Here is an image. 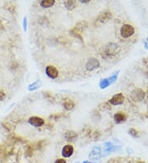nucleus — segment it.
<instances>
[{
    "label": "nucleus",
    "mask_w": 148,
    "mask_h": 163,
    "mask_svg": "<svg viewBox=\"0 0 148 163\" xmlns=\"http://www.w3.org/2000/svg\"><path fill=\"white\" fill-rule=\"evenodd\" d=\"M120 32H121V35L123 37L128 38V37H130V36L133 35V33H134V28L131 25H129V24H125V25L122 26L121 30H120Z\"/></svg>",
    "instance_id": "f257e3e1"
},
{
    "label": "nucleus",
    "mask_w": 148,
    "mask_h": 163,
    "mask_svg": "<svg viewBox=\"0 0 148 163\" xmlns=\"http://www.w3.org/2000/svg\"><path fill=\"white\" fill-rule=\"evenodd\" d=\"M45 73L46 75L52 79H57L58 76H59V70L56 69L54 66L52 65L47 66L45 69Z\"/></svg>",
    "instance_id": "f03ea898"
},
{
    "label": "nucleus",
    "mask_w": 148,
    "mask_h": 163,
    "mask_svg": "<svg viewBox=\"0 0 148 163\" xmlns=\"http://www.w3.org/2000/svg\"><path fill=\"white\" fill-rule=\"evenodd\" d=\"M28 122L30 125H32L34 127L38 128L41 127L45 124V120H43L42 118L38 117V116H32L28 120Z\"/></svg>",
    "instance_id": "7ed1b4c3"
},
{
    "label": "nucleus",
    "mask_w": 148,
    "mask_h": 163,
    "mask_svg": "<svg viewBox=\"0 0 148 163\" xmlns=\"http://www.w3.org/2000/svg\"><path fill=\"white\" fill-rule=\"evenodd\" d=\"M99 66H100V62L98 61V59H95V58H91L86 63V68L89 71H92L94 69H97Z\"/></svg>",
    "instance_id": "20e7f679"
},
{
    "label": "nucleus",
    "mask_w": 148,
    "mask_h": 163,
    "mask_svg": "<svg viewBox=\"0 0 148 163\" xmlns=\"http://www.w3.org/2000/svg\"><path fill=\"white\" fill-rule=\"evenodd\" d=\"M74 153V148L71 144H68L65 145L62 147V156L65 158H68V157H72V154Z\"/></svg>",
    "instance_id": "39448f33"
},
{
    "label": "nucleus",
    "mask_w": 148,
    "mask_h": 163,
    "mask_svg": "<svg viewBox=\"0 0 148 163\" xmlns=\"http://www.w3.org/2000/svg\"><path fill=\"white\" fill-rule=\"evenodd\" d=\"M124 101V96H123V94L119 93V94L115 95L113 97L109 100V102L111 103L112 105H119L122 104Z\"/></svg>",
    "instance_id": "423d86ee"
},
{
    "label": "nucleus",
    "mask_w": 148,
    "mask_h": 163,
    "mask_svg": "<svg viewBox=\"0 0 148 163\" xmlns=\"http://www.w3.org/2000/svg\"><path fill=\"white\" fill-rule=\"evenodd\" d=\"M101 157V154H100V149L99 147H95L93 148V150L91 152V153L89 154V158L91 160L96 161L99 160Z\"/></svg>",
    "instance_id": "0eeeda50"
},
{
    "label": "nucleus",
    "mask_w": 148,
    "mask_h": 163,
    "mask_svg": "<svg viewBox=\"0 0 148 163\" xmlns=\"http://www.w3.org/2000/svg\"><path fill=\"white\" fill-rule=\"evenodd\" d=\"M135 91L137 93H135L134 91H132V98L134 101H141L144 98V92L141 91V90H140V89H137V90H135Z\"/></svg>",
    "instance_id": "6e6552de"
},
{
    "label": "nucleus",
    "mask_w": 148,
    "mask_h": 163,
    "mask_svg": "<svg viewBox=\"0 0 148 163\" xmlns=\"http://www.w3.org/2000/svg\"><path fill=\"white\" fill-rule=\"evenodd\" d=\"M111 18V13H104L100 14L99 16L96 18V21H98L100 22L105 23L108 22L109 20Z\"/></svg>",
    "instance_id": "1a4fd4ad"
},
{
    "label": "nucleus",
    "mask_w": 148,
    "mask_h": 163,
    "mask_svg": "<svg viewBox=\"0 0 148 163\" xmlns=\"http://www.w3.org/2000/svg\"><path fill=\"white\" fill-rule=\"evenodd\" d=\"M115 79V77H112L111 79L109 78V79H103V80H101V82H100V88H106L107 87H108L109 85L112 82L114 81V79Z\"/></svg>",
    "instance_id": "9d476101"
},
{
    "label": "nucleus",
    "mask_w": 148,
    "mask_h": 163,
    "mask_svg": "<svg viewBox=\"0 0 148 163\" xmlns=\"http://www.w3.org/2000/svg\"><path fill=\"white\" fill-rule=\"evenodd\" d=\"M54 3H55L54 0H43L39 3V4L44 8H49V7H51Z\"/></svg>",
    "instance_id": "9b49d317"
},
{
    "label": "nucleus",
    "mask_w": 148,
    "mask_h": 163,
    "mask_svg": "<svg viewBox=\"0 0 148 163\" xmlns=\"http://www.w3.org/2000/svg\"><path fill=\"white\" fill-rule=\"evenodd\" d=\"M114 118H115V122H116L117 124H119V123H121V122L125 120V119H126V115H125L124 114L121 113V112H118V113L115 114Z\"/></svg>",
    "instance_id": "f8f14e48"
},
{
    "label": "nucleus",
    "mask_w": 148,
    "mask_h": 163,
    "mask_svg": "<svg viewBox=\"0 0 148 163\" xmlns=\"http://www.w3.org/2000/svg\"><path fill=\"white\" fill-rule=\"evenodd\" d=\"M63 106L65 108L66 110H68V111H70V110H72L74 108L75 106V104H74V102L72 101V100H70V99H67L64 101L63 102Z\"/></svg>",
    "instance_id": "ddd939ff"
},
{
    "label": "nucleus",
    "mask_w": 148,
    "mask_h": 163,
    "mask_svg": "<svg viewBox=\"0 0 148 163\" xmlns=\"http://www.w3.org/2000/svg\"><path fill=\"white\" fill-rule=\"evenodd\" d=\"M77 137V134L74 131H68L65 134V138L68 141H72Z\"/></svg>",
    "instance_id": "4468645a"
},
{
    "label": "nucleus",
    "mask_w": 148,
    "mask_h": 163,
    "mask_svg": "<svg viewBox=\"0 0 148 163\" xmlns=\"http://www.w3.org/2000/svg\"><path fill=\"white\" fill-rule=\"evenodd\" d=\"M41 87V82L40 81H36L35 82H33L32 84H30L29 86V91H35L36 89H38L39 87Z\"/></svg>",
    "instance_id": "2eb2a0df"
},
{
    "label": "nucleus",
    "mask_w": 148,
    "mask_h": 163,
    "mask_svg": "<svg viewBox=\"0 0 148 163\" xmlns=\"http://www.w3.org/2000/svg\"><path fill=\"white\" fill-rule=\"evenodd\" d=\"M65 5L68 9H73L76 7V2L75 1H72H72L68 0V1H67L65 3Z\"/></svg>",
    "instance_id": "dca6fc26"
},
{
    "label": "nucleus",
    "mask_w": 148,
    "mask_h": 163,
    "mask_svg": "<svg viewBox=\"0 0 148 163\" xmlns=\"http://www.w3.org/2000/svg\"><path fill=\"white\" fill-rule=\"evenodd\" d=\"M5 98H6V93H5L3 90L0 89V101H3Z\"/></svg>",
    "instance_id": "f3484780"
},
{
    "label": "nucleus",
    "mask_w": 148,
    "mask_h": 163,
    "mask_svg": "<svg viewBox=\"0 0 148 163\" xmlns=\"http://www.w3.org/2000/svg\"><path fill=\"white\" fill-rule=\"evenodd\" d=\"M54 163H66L65 159H62V158H59L58 160H56Z\"/></svg>",
    "instance_id": "a211bd4d"
},
{
    "label": "nucleus",
    "mask_w": 148,
    "mask_h": 163,
    "mask_svg": "<svg viewBox=\"0 0 148 163\" xmlns=\"http://www.w3.org/2000/svg\"><path fill=\"white\" fill-rule=\"evenodd\" d=\"M23 26H24V30L26 31V26H27V23H26V17L24 18V22H23Z\"/></svg>",
    "instance_id": "6ab92c4d"
},
{
    "label": "nucleus",
    "mask_w": 148,
    "mask_h": 163,
    "mask_svg": "<svg viewBox=\"0 0 148 163\" xmlns=\"http://www.w3.org/2000/svg\"><path fill=\"white\" fill-rule=\"evenodd\" d=\"M83 163H91V162H89V161H85Z\"/></svg>",
    "instance_id": "aec40b11"
},
{
    "label": "nucleus",
    "mask_w": 148,
    "mask_h": 163,
    "mask_svg": "<svg viewBox=\"0 0 148 163\" xmlns=\"http://www.w3.org/2000/svg\"><path fill=\"white\" fill-rule=\"evenodd\" d=\"M82 3H84V1H81ZM88 2V0H85V3H87Z\"/></svg>",
    "instance_id": "412c9836"
},
{
    "label": "nucleus",
    "mask_w": 148,
    "mask_h": 163,
    "mask_svg": "<svg viewBox=\"0 0 148 163\" xmlns=\"http://www.w3.org/2000/svg\"><path fill=\"white\" fill-rule=\"evenodd\" d=\"M138 163H144V162H138Z\"/></svg>",
    "instance_id": "4be33fe9"
},
{
    "label": "nucleus",
    "mask_w": 148,
    "mask_h": 163,
    "mask_svg": "<svg viewBox=\"0 0 148 163\" xmlns=\"http://www.w3.org/2000/svg\"><path fill=\"white\" fill-rule=\"evenodd\" d=\"M77 163H78V162H77Z\"/></svg>",
    "instance_id": "5701e85b"
}]
</instances>
